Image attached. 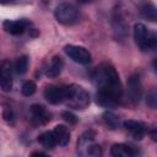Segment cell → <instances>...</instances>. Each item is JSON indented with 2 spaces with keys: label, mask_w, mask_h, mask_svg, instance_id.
Here are the masks:
<instances>
[{
  "label": "cell",
  "mask_w": 157,
  "mask_h": 157,
  "mask_svg": "<svg viewBox=\"0 0 157 157\" xmlns=\"http://www.w3.org/2000/svg\"><path fill=\"white\" fill-rule=\"evenodd\" d=\"M2 117H4V119H5V120H6L9 124L13 125V123H15V114H13V110H12V108H10V107H6V108L4 109Z\"/></svg>",
  "instance_id": "44dd1931"
},
{
  "label": "cell",
  "mask_w": 157,
  "mask_h": 157,
  "mask_svg": "<svg viewBox=\"0 0 157 157\" xmlns=\"http://www.w3.org/2000/svg\"><path fill=\"white\" fill-rule=\"evenodd\" d=\"M44 97L52 104L63 103L66 97V87H59V86L47 87L44 91Z\"/></svg>",
  "instance_id": "52a82bcc"
},
{
  "label": "cell",
  "mask_w": 157,
  "mask_h": 157,
  "mask_svg": "<svg viewBox=\"0 0 157 157\" xmlns=\"http://www.w3.org/2000/svg\"><path fill=\"white\" fill-rule=\"evenodd\" d=\"M94 132L92 130L86 131L80 141L77 142V147H78V152L80 155H87V156H99L101 155V147L99 145L94 144Z\"/></svg>",
  "instance_id": "5b68a950"
},
{
  "label": "cell",
  "mask_w": 157,
  "mask_h": 157,
  "mask_svg": "<svg viewBox=\"0 0 157 157\" xmlns=\"http://www.w3.org/2000/svg\"><path fill=\"white\" fill-rule=\"evenodd\" d=\"M38 141L43 145V147L45 148H53L56 146V140L54 137V134H53V130L52 131H45L43 132L39 137H38Z\"/></svg>",
  "instance_id": "2e32d148"
},
{
  "label": "cell",
  "mask_w": 157,
  "mask_h": 157,
  "mask_svg": "<svg viewBox=\"0 0 157 157\" xmlns=\"http://www.w3.org/2000/svg\"><path fill=\"white\" fill-rule=\"evenodd\" d=\"M64 52H65L66 55H67L70 59H72L75 63L86 65V64H88V63L91 61V54H90V52H88L86 48H83V47L69 44V45H65Z\"/></svg>",
  "instance_id": "8992f818"
},
{
  "label": "cell",
  "mask_w": 157,
  "mask_h": 157,
  "mask_svg": "<svg viewBox=\"0 0 157 157\" xmlns=\"http://www.w3.org/2000/svg\"><path fill=\"white\" fill-rule=\"evenodd\" d=\"M103 119H104V121H105L112 129H115V128L119 125V119H118V117H117L115 114L110 113V112L104 113V114H103Z\"/></svg>",
  "instance_id": "d6986e66"
},
{
  "label": "cell",
  "mask_w": 157,
  "mask_h": 157,
  "mask_svg": "<svg viewBox=\"0 0 157 157\" xmlns=\"http://www.w3.org/2000/svg\"><path fill=\"white\" fill-rule=\"evenodd\" d=\"M70 108L83 109L90 104V96L86 90L77 85L66 86V97L64 101Z\"/></svg>",
  "instance_id": "7a4b0ae2"
},
{
  "label": "cell",
  "mask_w": 157,
  "mask_h": 157,
  "mask_svg": "<svg viewBox=\"0 0 157 157\" xmlns=\"http://www.w3.org/2000/svg\"><path fill=\"white\" fill-rule=\"evenodd\" d=\"M93 80L97 86V102L105 107L117 105L123 94L119 75L109 64H102L93 74Z\"/></svg>",
  "instance_id": "6da1fadb"
},
{
  "label": "cell",
  "mask_w": 157,
  "mask_h": 157,
  "mask_svg": "<svg viewBox=\"0 0 157 157\" xmlns=\"http://www.w3.org/2000/svg\"><path fill=\"white\" fill-rule=\"evenodd\" d=\"M110 153L115 157H132L136 155V151L125 144H115L112 146Z\"/></svg>",
  "instance_id": "4fadbf2b"
},
{
  "label": "cell",
  "mask_w": 157,
  "mask_h": 157,
  "mask_svg": "<svg viewBox=\"0 0 157 157\" xmlns=\"http://www.w3.org/2000/svg\"><path fill=\"white\" fill-rule=\"evenodd\" d=\"M63 67H64V61H63V59H61L60 56L55 55V56L52 59V61H50V64H49V66H48L47 76H49V77H56L58 75H60Z\"/></svg>",
  "instance_id": "9a60e30c"
},
{
  "label": "cell",
  "mask_w": 157,
  "mask_h": 157,
  "mask_svg": "<svg viewBox=\"0 0 157 157\" xmlns=\"http://www.w3.org/2000/svg\"><path fill=\"white\" fill-rule=\"evenodd\" d=\"M78 2H81V4H87V2H91L92 0H77Z\"/></svg>",
  "instance_id": "d4e9b609"
},
{
  "label": "cell",
  "mask_w": 157,
  "mask_h": 157,
  "mask_svg": "<svg viewBox=\"0 0 157 157\" xmlns=\"http://www.w3.org/2000/svg\"><path fill=\"white\" fill-rule=\"evenodd\" d=\"M32 156H45V153H43V152H33Z\"/></svg>",
  "instance_id": "cb8c5ba5"
},
{
  "label": "cell",
  "mask_w": 157,
  "mask_h": 157,
  "mask_svg": "<svg viewBox=\"0 0 157 157\" xmlns=\"http://www.w3.org/2000/svg\"><path fill=\"white\" fill-rule=\"evenodd\" d=\"M141 13L145 18H147L150 21H156V7L152 4H150V2L145 4L141 7Z\"/></svg>",
  "instance_id": "e0dca14e"
},
{
  "label": "cell",
  "mask_w": 157,
  "mask_h": 157,
  "mask_svg": "<svg viewBox=\"0 0 157 157\" xmlns=\"http://www.w3.org/2000/svg\"><path fill=\"white\" fill-rule=\"evenodd\" d=\"M53 134L56 140V145L65 146L70 140V131L65 125H56L53 130Z\"/></svg>",
  "instance_id": "5bb4252c"
},
{
  "label": "cell",
  "mask_w": 157,
  "mask_h": 157,
  "mask_svg": "<svg viewBox=\"0 0 157 157\" xmlns=\"http://www.w3.org/2000/svg\"><path fill=\"white\" fill-rule=\"evenodd\" d=\"M31 114H32V120L36 124H44L48 120H50V114L47 112V109L43 105L39 104H33L31 107Z\"/></svg>",
  "instance_id": "8fae6325"
},
{
  "label": "cell",
  "mask_w": 157,
  "mask_h": 157,
  "mask_svg": "<svg viewBox=\"0 0 157 157\" xmlns=\"http://www.w3.org/2000/svg\"><path fill=\"white\" fill-rule=\"evenodd\" d=\"M36 88H37L36 83L29 80V81L23 82V85L21 87V91H22V94H25V96H32L36 92Z\"/></svg>",
  "instance_id": "ffe728a7"
},
{
  "label": "cell",
  "mask_w": 157,
  "mask_h": 157,
  "mask_svg": "<svg viewBox=\"0 0 157 157\" xmlns=\"http://www.w3.org/2000/svg\"><path fill=\"white\" fill-rule=\"evenodd\" d=\"M147 104H148L151 108H155V107H156V93H155V92H151V93L147 96Z\"/></svg>",
  "instance_id": "603a6c76"
},
{
  "label": "cell",
  "mask_w": 157,
  "mask_h": 157,
  "mask_svg": "<svg viewBox=\"0 0 157 157\" xmlns=\"http://www.w3.org/2000/svg\"><path fill=\"white\" fill-rule=\"evenodd\" d=\"M27 69H28V58L26 55L20 56L16 60V63H15V70H16V72L20 74V75H22V74H25L27 71Z\"/></svg>",
  "instance_id": "ac0fdd59"
},
{
  "label": "cell",
  "mask_w": 157,
  "mask_h": 157,
  "mask_svg": "<svg viewBox=\"0 0 157 157\" xmlns=\"http://www.w3.org/2000/svg\"><path fill=\"white\" fill-rule=\"evenodd\" d=\"M128 90H129V96H130V99L132 101V103H137L142 94L141 81H140L139 75L134 74L130 76L129 81H128Z\"/></svg>",
  "instance_id": "9c48e42d"
},
{
  "label": "cell",
  "mask_w": 157,
  "mask_h": 157,
  "mask_svg": "<svg viewBox=\"0 0 157 157\" xmlns=\"http://www.w3.org/2000/svg\"><path fill=\"white\" fill-rule=\"evenodd\" d=\"M54 15L56 21L63 25H72L78 18V11L76 6L70 2H63L58 5L54 11Z\"/></svg>",
  "instance_id": "277c9868"
},
{
  "label": "cell",
  "mask_w": 157,
  "mask_h": 157,
  "mask_svg": "<svg viewBox=\"0 0 157 157\" xmlns=\"http://www.w3.org/2000/svg\"><path fill=\"white\" fill-rule=\"evenodd\" d=\"M10 1H12V0H0V4H7Z\"/></svg>",
  "instance_id": "484cf974"
},
{
  "label": "cell",
  "mask_w": 157,
  "mask_h": 157,
  "mask_svg": "<svg viewBox=\"0 0 157 157\" xmlns=\"http://www.w3.org/2000/svg\"><path fill=\"white\" fill-rule=\"evenodd\" d=\"M134 38L142 52H148L156 48L155 33L150 32L148 28L142 23H136L134 26Z\"/></svg>",
  "instance_id": "3957f363"
},
{
  "label": "cell",
  "mask_w": 157,
  "mask_h": 157,
  "mask_svg": "<svg viewBox=\"0 0 157 157\" xmlns=\"http://www.w3.org/2000/svg\"><path fill=\"white\" fill-rule=\"evenodd\" d=\"M63 118H64L67 123H70V124H76V121H77V118H76L72 113H70V112L63 113Z\"/></svg>",
  "instance_id": "7402d4cb"
},
{
  "label": "cell",
  "mask_w": 157,
  "mask_h": 157,
  "mask_svg": "<svg viewBox=\"0 0 157 157\" xmlns=\"http://www.w3.org/2000/svg\"><path fill=\"white\" fill-rule=\"evenodd\" d=\"M2 26L7 33L18 36V34H22L25 32V29L27 28L28 21H26V20H6V21H4Z\"/></svg>",
  "instance_id": "30bf717a"
},
{
  "label": "cell",
  "mask_w": 157,
  "mask_h": 157,
  "mask_svg": "<svg viewBox=\"0 0 157 157\" xmlns=\"http://www.w3.org/2000/svg\"><path fill=\"white\" fill-rule=\"evenodd\" d=\"M124 126L126 130H129L135 136V139H141L147 130L146 125L144 123L136 121V120H126V121H124Z\"/></svg>",
  "instance_id": "7c38bea8"
},
{
  "label": "cell",
  "mask_w": 157,
  "mask_h": 157,
  "mask_svg": "<svg viewBox=\"0 0 157 157\" xmlns=\"http://www.w3.org/2000/svg\"><path fill=\"white\" fill-rule=\"evenodd\" d=\"M0 87L4 91H10L12 88V69L11 63L7 60L0 64Z\"/></svg>",
  "instance_id": "ba28073f"
}]
</instances>
